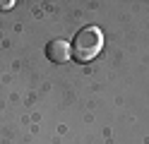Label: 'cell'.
<instances>
[{
    "label": "cell",
    "instance_id": "obj_1",
    "mask_svg": "<svg viewBox=\"0 0 149 144\" xmlns=\"http://www.w3.org/2000/svg\"><path fill=\"white\" fill-rule=\"evenodd\" d=\"M72 46V58L74 63H91L94 58L101 53L104 48V34H101L99 26H84L74 34V41L70 43Z\"/></svg>",
    "mask_w": 149,
    "mask_h": 144
},
{
    "label": "cell",
    "instance_id": "obj_3",
    "mask_svg": "<svg viewBox=\"0 0 149 144\" xmlns=\"http://www.w3.org/2000/svg\"><path fill=\"white\" fill-rule=\"evenodd\" d=\"M15 5V0H3V3H0V10H10Z\"/></svg>",
    "mask_w": 149,
    "mask_h": 144
},
{
    "label": "cell",
    "instance_id": "obj_2",
    "mask_svg": "<svg viewBox=\"0 0 149 144\" xmlns=\"http://www.w3.org/2000/svg\"><path fill=\"white\" fill-rule=\"evenodd\" d=\"M46 58L51 63H68L72 58V46L63 38H55V41L46 43Z\"/></svg>",
    "mask_w": 149,
    "mask_h": 144
}]
</instances>
